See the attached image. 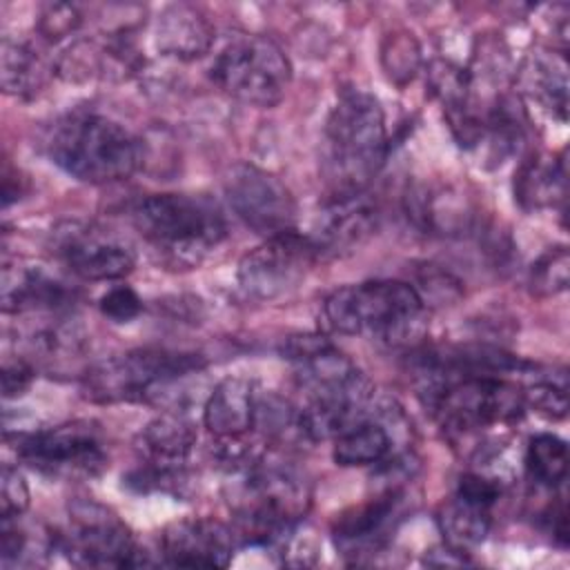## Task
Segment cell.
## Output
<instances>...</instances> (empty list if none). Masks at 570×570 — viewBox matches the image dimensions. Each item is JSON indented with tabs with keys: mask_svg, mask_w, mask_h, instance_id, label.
<instances>
[{
	"mask_svg": "<svg viewBox=\"0 0 570 570\" xmlns=\"http://www.w3.org/2000/svg\"><path fill=\"white\" fill-rule=\"evenodd\" d=\"M385 154L387 134L379 100L361 89L343 91L321 138V174L332 196L365 191Z\"/></svg>",
	"mask_w": 570,
	"mask_h": 570,
	"instance_id": "obj_1",
	"label": "cell"
},
{
	"mask_svg": "<svg viewBox=\"0 0 570 570\" xmlns=\"http://www.w3.org/2000/svg\"><path fill=\"white\" fill-rule=\"evenodd\" d=\"M323 318L336 334L367 336L390 347H414L428 332L425 303L405 281L338 287L325 298Z\"/></svg>",
	"mask_w": 570,
	"mask_h": 570,
	"instance_id": "obj_2",
	"label": "cell"
},
{
	"mask_svg": "<svg viewBox=\"0 0 570 570\" xmlns=\"http://www.w3.org/2000/svg\"><path fill=\"white\" fill-rule=\"evenodd\" d=\"M232 474L236 481H232L229 508L234 512L236 539L254 546L285 541L312 501L303 474L263 454Z\"/></svg>",
	"mask_w": 570,
	"mask_h": 570,
	"instance_id": "obj_3",
	"label": "cell"
},
{
	"mask_svg": "<svg viewBox=\"0 0 570 570\" xmlns=\"http://www.w3.org/2000/svg\"><path fill=\"white\" fill-rule=\"evenodd\" d=\"M45 147L53 165L91 185L129 178L142 165L145 154L136 134L96 111H71L58 118Z\"/></svg>",
	"mask_w": 570,
	"mask_h": 570,
	"instance_id": "obj_4",
	"label": "cell"
},
{
	"mask_svg": "<svg viewBox=\"0 0 570 570\" xmlns=\"http://www.w3.org/2000/svg\"><path fill=\"white\" fill-rule=\"evenodd\" d=\"M131 225L174 267H196L227 236L220 207L209 196L151 194L134 203Z\"/></svg>",
	"mask_w": 570,
	"mask_h": 570,
	"instance_id": "obj_5",
	"label": "cell"
},
{
	"mask_svg": "<svg viewBox=\"0 0 570 570\" xmlns=\"http://www.w3.org/2000/svg\"><path fill=\"white\" fill-rule=\"evenodd\" d=\"M419 394L441 428L470 434L490 425H508L525 412V390L497 374H414Z\"/></svg>",
	"mask_w": 570,
	"mask_h": 570,
	"instance_id": "obj_6",
	"label": "cell"
},
{
	"mask_svg": "<svg viewBox=\"0 0 570 570\" xmlns=\"http://www.w3.org/2000/svg\"><path fill=\"white\" fill-rule=\"evenodd\" d=\"M205 367L198 354L169 350H131L96 363L82 376V394L94 403H160L171 385Z\"/></svg>",
	"mask_w": 570,
	"mask_h": 570,
	"instance_id": "obj_7",
	"label": "cell"
},
{
	"mask_svg": "<svg viewBox=\"0 0 570 570\" xmlns=\"http://www.w3.org/2000/svg\"><path fill=\"white\" fill-rule=\"evenodd\" d=\"M209 76L227 96L252 107L269 109L285 98L292 65L274 40L256 33H238L214 56Z\"/></svg>",
	"mask_w": 570,
	"mask_h": 570,
	"instance_id": "obj_8",
	"label": "cell"
},
{
	"mask_svg": "<svg viewBox=\"0 0 570 570\" xmlns=\"http://www.w3.org/2000/svg\"><path fill=\"white\" fill-rule=\"evenodd\" d=\"M53 548L80 568H136L147 563L129 528L109 508L91 499L69 505V523L62 534L53 537Z\"/></svg>",
	"mask_w": 570,
	"mask_h": 570,
	"instance_id": "obj_9",
	"label": "cell"
},
{
	"mask_svg": "<svg viewBox=\"0 0 570 570\" xmlns=\"http://www.w3.org/2000/svg\"><path fill=\"white\" fill-rule=\"evenodd\" d=\"M16 454L51 476H96L107 468L102 434L89 421H73L16 436Z\"/></svg>",
	"mask_w": 570,
	"mask_h": 570,
	"instance_id": "obj_10",
	"label": "cell"
},
{
	"mask_svg": "<svg viewBox=\"0 0 570 570\" xmlns=\"http://www.w3.org/2000/svg\"><path fill=\"white\" fill-rule=\"evenodd\" d=\"M316 261L312 240L296 229L269 236L240 258L238 287L254 301H278L305 281Z\"/></svg>",
	"mask_w": 570,
	"mask_h": 570,
	"instance_id": "obj_11",
	"label": "cell"
},
{
	"mask_svg": "<svg viewBox=\"0 0 570 570\" xmlns=\"http://www.w3.org/2000/svg\"><path fill=\"white\" fill-rule=\"evenodd\" d=\"M223 191L232 212L252 232L269 238L294 229L296 200L278 176L256 165L236 163L223 178Z\"/></svg>",
	"mask_w": 570,
	"mask_h": 570,
	"instance_id": "obj_12",
	"label": "cell"
},
{
	"mask_svg": "<svg viewBox=\"0 0 570 570\" xmlns=\"http://www.w3.org/2000/svg\"><path fill=\"white\" fill-rule=\"evenodd\" d=\"M49 249L69 272L85 281H116L136 265L127 243L85 220L58 223L49 234Z\"/></svg>",
	"mask_w": 570,
	"mask_h": 570,
	"instance_id": "obj_13",
	"label": "cell"
},
{
	"mask_svg": "<svg viewBox=\"0 0 570 570\" xmlns=\"http://www.w3.org/2000/svg\"><path fill=\"white\" fill-rule=\"evenodd\" d=\"M376 225L379 212L365 191L330 196L307 238L312 240L318 258H334L358 249L374 234Z\"/></svg>",
	"mask_w": 570,
	"mask_h": 570,
	"instance_id": "obj_14",
	"label": "cell"
},
{
	"mask_svg": "<svg viewBox=\"0 0 570 570\" xmlns=\"http://www.w3.org/2000/svg\"><path fill=\"white\" fill-rule=\"evenodd\" d=\"M236 534L216 519L174 521L160 537L163 563L178 568H225L234 557Z\"/></svg>",
	"mask_w": 570,
	"mask_h": 570,
	"instance_id": "obj_15",
	"label": "cell"
},
{
	"mask_svg": "<svg viewBox=\"0 0 570 570\" xmlns=\"http://www.w3.org/2000/svg\"><path fill=\"white\" fill-rule=\"evenodd\" d=\"M403 492L396 485H387L376 497L352 505L345 510L334 528V543L347 557L376 554L390 539L399 514H401Z\"/></svg>",
	"mask_w": 570,
	"mask_h": 570,
	"instance_id": "obj_16",
	"label": "cell"
},
{
	"mask_svg": "<svg viewBox=\"0 0 570 570\" xmlns=\"http://www.w3.org/2000/svg\"><path fill=\"white\" fill-rule=\"evenodd\" d=\"M73 292L65 283L49 276L45 269L22 263H4L2 267V312H69Z\"/></svg>",
	"mask_w": 570,
	"mask_h": 570,
	"instance_id": "obj_17",
	"label": "cell"
},
{
	"mask_svg": "<svg viewBox=\"0 0 570 570\" xmlns=\"http://www.w3.org/2000/svg\"><path fill=\"white\" fill-rule=\"evenodd\" d=\"M258 394L247 379H225L207 396L203 423L216 441L247 436L256 425Z\"/></svg>",
	"mask_w": 570,
	"mask_h": 570,
	"instance_id": "obj_18",
	"label": "cell"
},
{
	"mask_svg": "<svg viewBox=\"0 0 570 570\" xmlns=\"http://www.w3.org/2000/svg\"><path fill=\"white\" fill-rule=\"evenodd\" d=\"M216 31L200 7L178 2L160 11L156 20V47L178 60H196L214 45Z\"/></svg>",
	"mask_w": 570,
	"mask_h": 570,
	"instance_id": "obj_19",
	"label": "cell"
},
{
	"mask_svg": "<svg viewBox=\"0 0 570 570\" xmlns=\"http://www.w3.org/2000/svg\"><path fill=\"white\" fill-rule=\"evenodd\" d=\"M401 412L392 405H379L374 412L358 421L356 425L347 428L334 439L332 459L336 465L343 468H356V465H374L390 456L392 452V430L390 423H396V416Z\"/></svg>",
	"mask_w": 570,
	"mask_h": 570,
	"instance_id": "obj_20",
	"label": "cell"
},
{
	"mask_svg": "<svg viewBox=\"0 0 570 570\" xmlns=\"http://www.w3.org/2000/svg\"><path fill=\"white\" fill-rule=\"evenodd\" d=\"M194 443L196 430L178 410H165L151 419L138 436V448L145 461L160 465H185Z\"/></svg>",
	"mask_w": 570,
	"mask_h": 570,
	"instance_id": "obj_21",
	"label": "cell"
},
{
	"mask_svg": "<svg viewBox=\"0 0 570 570\" xmlns=\"http://www.w3.org/2000/svg\"><path fill=\"white\" fill-rule=\"evenodd\" d=\"M514 198L525 212L557 205L566 198L563 160L546 154H532L521 163L514 176Z\"/></svg>",
	"mask_w": 570,
	"mask_h": 570,
	"instance_id": "obj_22",
	"label": "cell"
},
{
	"mask_svg": "<svg viewBox=\"0 0 570 570\" xmlns=\"http://www.w3.org/2000/svg\"><path fill=\"white\" fill-rule=\"evenodd\" d=\"M523 94L539 102L546 111L566 122L568 116V78L566 62L554 56L534 53L521 67Z\"/></svg>",
	"mask_w": 570,
	"mask_h": 570,
	"instance_id": "obj_23",
	"label": "cell"
},
{
	"mask_svg": "<svg viewBox=\"0 0 570 570\" xmlns=\"http://www.w3.org/2000/svg\"><path fill=\"white\" fill-rule=\"evenodd\" d=\"M436 523L445 537V543L465 552L488 537L492 508L454 492V497L439 508Z\"/></svg>",
	"mask_w": 570,
	"mask_h": 570,
	"instance_id": "obj_24",
	"label": "cell"
},
{
	"mask_svg": "<svg viewBox=\"0 0 570 570\" xmlns=\"http://www.w3.org/2000/svg\"><path fill=\"white\" fill-rule=\"evenodd\" d=\"M45 76H47V67L29 42L11 40V38L2 40L0 82L4 94L29 98L42 87Z\"/></svg>",
	"mask_w": 570,
	"mask_h": 570,
	"instance_id": "obj_25",
	"label": "cell"
},
{
	"mask_svg": "<svg viewBox=\"0 0 570 570\" xmlns=\"http://www.w3.org/2000/svg\"><path fill=\"white\" fill-rule=\"evenodd\" d=\"M525 470L528 476L543 488L561 485L568 472L566 441L550 432L534 434L525 448Z\"/></svg>",
	"mask_w": 570,
	"mask_h": 570,
	"instance_id": "obj_26",
	"label": "cell"
},
{
	"mask_svg": "<svg viewBox=\"0 0 570 570\" xmlns=\"http://www.w3.org/2000/svg\"><path fill=\"white\" fill-rule=\"evenodd\" d=\"M570 281V256L563 245L543 252L530 269V292L539 298L561 294Z\"/></svg>",
	"mask_w": 570,
	"mask_h": 570,
	"instance_id": "obj_27",
	"label": "cell"
},
{
	"mask_svg": "<svg viewBox=\"0 0 570 570\" xmlns=\"http://www.w3.org/2000/svg\"><path fill=\"white\" fill-rule=\"evenodd\" d=\"M381 62L385 73L396 82L405 85L414 78L421 65V49L412 33L394 31L385 38L381 47Z\"/></svg>",
	"mask_w": 570,
	"mask_h": 570,
	"instance_id": "obj_28",
	"label": "cell"
},
{
	"mask_svg": "<svg viewBox=\"0 0 570 570\" xmlns=\"http://www.w3.org/2000/svg\"><path fill=\"white\" fill-rule=\"evenodd\" d=\"M82 16L78 11V7L67 4V2H53V4H45L38 18V31L42 33L45 40L49 42H58L67 36H71L78 24H80Z\"/></svg>",
	"mask_w": 570,
	"mask_h": 570,
	"instance_id": "obj_29",
	"label": "cell"
},
{
	"mask_svg": "<svg viewBox=\"0 0 570 570\" xmlns=\"http://www.w3.org/2000/svg\"><path fill=\"white\" fill-rule=\"evenodd\" d=\"M525 405L534 407L546 419L559 421L568 412L566 385L554 381H537L532 387L525 390Z\"/></svg>",
	"mask_w": 570,
	"mask_h": 570,
	"instance_id": "obj_30",
	"label": "cell"
},
{
	"mask_svg": "<svg viewBox=\"0 0 570 570\" xmlns=\"http://www.w3.org/2000/svg\"><path fill=\"white\" fill-rule=\"evenodd\" d=\"M29 505V488L24 483V476L11 468L2 465L0 472V519H18Z\"/></svg>",
	"mask_w": 570,
	"mask_h": 570,
	"instance_id": "obj_31",
	"label": "cell"
},
{
	"mask_svg": "<svg viewBox=\"0 0 570 570\" xmlns=\"http://www.w3.org/2000/svg\"><path fill=\"white\" fill-rule=\"evenodd\" d=\"M98 309L114 323H129L142 312V301L129 285H116L100 296Z\"/></svg>",
	"mask_w": 570,
	"mask_h": 570,
	"instance_id": "obj_32",
	"label": "cell"
},
{
	"mask_svg": "<svg viewBox=\"0 0 570 570\" xmlns=\"http://www.w3.org/2000/svg\"><path fill=\"white\" fill-rule=\"evenodd\" d=\"M456 494L461 497H468L472 501H479L483 505H494L499 494H501V483L497 479H490V476H483L479 472H468L459 479V485H456Z\"/></svg>",
	"mask_w": 570,
	"mask_h": 570,
	"instance_id": "obj_33",
	"label": "cell"
},
{
	"mask_svg": "<svg viewBox=\"0 0 570 570\" xmlns=\"http://www.w3.org/2000/svg\"><path fill=\"white\" fill-rule=\"evenodd\" d=\"M33 381V367L24 358L4 361L2 365V394L4 399L22 396Z\"/></svg>",
	"mask_w": 570,
	"mask_h": 570,
	"instance_id": "obj_34",
	"label": "cell"
},
{
	"mask_svg": "<svg viewBox=\"0 0 570 570\" xmlns=\"http://www.w3.org/2000/svg\"><path fill=\"white\" fill-rule=\"evenodd\" d=\"M421 285H423V292H428V296H434L439 303L456 301L461 296L459 283L450 274H445V272H434L430 276L428 274L421 276ZM423 292H419V296Z\"/></svg>",
	"mask_w": 570,
	"mask_h": 570,
	"instance_id": "obj_35",
	"label": "cell"
}]
</instances>
